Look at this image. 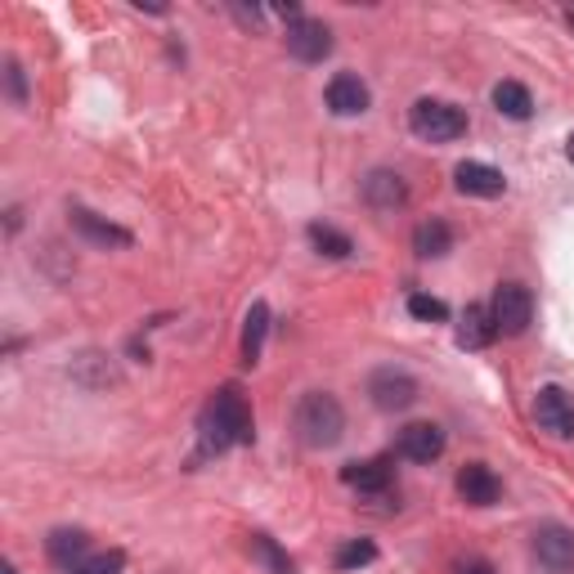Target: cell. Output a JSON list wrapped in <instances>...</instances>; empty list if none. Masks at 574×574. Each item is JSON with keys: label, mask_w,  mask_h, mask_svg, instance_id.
Wrapping results in <instances>:
<instances>
[{"label": "cell", "mask_w": 574, "mask_h": 574, "mask_svg": "<svg viewBox=\"0 0 574 574\" xmlns=\"http://www.w3.org/2000/svg\"><path fill=\"white\" fill-rule=\"evenodd\" d=\"M198 431H203V449L207 453H224V449H234V444H252L256 440L252 408L239 395V387H220L207 400V408L198 417Z\"/></svg>", "instance_id": "cell-1"}, {"label": "cell", "mask_w": 574, "mask_h": 574, "mask_svg": "<svg viewBox=\"0 0 574 574\" xmlns=\"http://www.w3.org/2000/svg\"><path fill=\"white\" fill-rule=\"evenodd\" d=\"M296 436L301 444L310 449H332L341 440V431H346V413H341V404L328 395V391H310L301 404H296Z\"/></svg>", "instance_id": "cell-2"}, {"label": "cell", "mask_w": 574, "mask_h": 574, "mask_svg": "<svg viewBox=\"0 0 574 574\" xmlns=\"http://www.w3.org/2000/svg\"><path fill=\"white\" fill-rule=\"evenodd\" d=\"M408 131L427 144H449L467 135V112L449 99H417L408 108Z\"/></svg>", "instance_id": "cell-3"}, {"label": "cell", "mask_w": 574, "mask_h": 574, "mask_svg": "<svg viewBox=\"0 0 574 574\" xmlns=\"http://www.w3.org/2000/svg\"><path fill=\"white\" fill-rule=\"evenodd\" d=\"M489 315H493V328H499L503 337H521L534 323V296H529V288L499 283V292H493V301H489Z\"/></svg>", "instance_id": "cell-4"}, {"label": "cell", "mask_w": 574, "mask_h": 574, "mask_svg": "<svg viewBox=\"0 0 574 574\" xmlns=\"http://www.w3.org/2000/svg\"><path fill=\"white\" fill-rule=\"evenodd\" d=\"M368 395L381 413H404L417 404V381L404 368H377L368 377Z\"/></svg>", "instance_id": "cell-5"}, {"label": "cell", "mask_w": 574, "mask_h": 574, "mask_svg": "<svg viewBox=\"0 0 574 574\" xmlns=\"http://www.w3.org/2000/svg\"><path fill=\"white\" fill-rule=\"evenodd\" d=\"M534 423L557 440H574V400L561 387H539V395H534Z\"/></svg>", "instance_id": "cell-6"}, {"label": "cell", "mask_w": 574, "mask_h": 574, "mask_svg": "<svg viewBox=\"0 0 574 574\" xmlns=\"http://www.w3.org/2000/svg\"><path fill=\"white\" fill-rule=\"evenodd\" d=\"M288 50L301 63H323L332 54V32H328V23L323 19H305V14L296 23H288Z\"/></svg>", "instance_id": "cell-7"}, {"label": "cell", "mask_w": 574, "mask_h": 574, "mask_svg": "<svg viewBox=\"0 0 574 574\" xmlns=\"http://www.w3.org/2000/svg\"><path fill=\"white\" fill-rule=\"evenodd\" d=\"M534 557H539L544 570L552 574H570L574 570V529L565 525H539L534 529Z\"/></svg>", "instance_id": "cell-8"}, {"label": "cell", "mask_w": 574, "mask_h": 574, "mask_svg": "<svg viewBox=\"0 0 574 574\" xmlns=\"http://www.w3.org/2000/svg\"><path fill=\"white\" fill-rule=\"evenodd\" d=\"M453 188L457 194H467V198H499L508 180L499 167H489V162H457L453 167Z\"/></svg>", "instance_id": "cell-9"}, {"label": "cell", "mask_w": 574, "mask_h": 574, "mask_svg": "<svg viewBox=\"0 0 574 574\" xmlns=\"http://www.w3.org/2000/svg\"><path fill=\"white\" fill-rule=\"evenodd\" d=\"M368 103H373V95L355 72H337L328 82V108L337 118H359V112H368Z\"/></svg>", "instance_id": "cell-10"}, {"label": "cell", "mask_w": 574, "mask_h": 574, "mask_svg": "<svg viewBox=\"0 0 574 574\" xmlns=\"http://www.w3.org/2000/svg\"><path fill=\"white\" fill-rule=\"evenodd\" d=\"M457 493H463L467 508H493V503H499V493H503V485L485 463H467L463 472H457Z\"/></svg>", "instance_id": "cell-11"}, {"label": "cell", "mask_w": 574, "mask_h": 574, "mask_svg": "<svg viewBox=\"0 0 574 574\" xmlns=\"http://www.w3.org/2000/svg\"><path fill=\"white\" fill-rule=\"evenodd\" d=\"M404 198H408L404 175H395V171H387V167L368 171V180H364V203H368L373 211H395V207H404Z\"/></svg>", "instance_id": "cell-12"}, {"label": "cell", "mask_w": 574, "mask_h": 574, "mask_svg": "<svg viewBox=\"0 0 574 574\" xmlns=\"http://www.w3.org/2000/svg\"><path fill=\"white\" fill-rule=\"evenodd\" d=\"M400 453L408 457V463H436V457L444 453V431L436 423H413L400 431Z\"/></svg>", "instance_id": "cell-13"}, {"label": "cell", "mask_w": 574, "mask_h": 574, "mask_svg": "<svg viewBox=\"0 0 574 574\" xmlns=\"http://www.w3.org/2000/svg\"><path fill=\"white\" fill-rule=\"evenodd\" d=\"M391 457H373V463H346L341 467V480L359 493H387L391 489Z\"/></svg>", "instance_id": "cell-14"}, {"label": "cell", "mask_w": 574, "mask_h": 574, "mask_svg": "<svg viewBox=\"0 0 574 574\" xmlns=\"http://www.w3.org/2000/svg\"><path fill=\"white\" fill-rule=\"evenodd\" d=\"M46 552H50V561L68 574V570H76V565L86 561L90 539H86V529H54L50 539H46Z\"/></svg>", "instance_id": "cell-15"}, {"label": "cell", "mask_w": 574, "mask_h": 574, "mask_svg": "<svg viewBox=\"0 0 574 574\" xmlns=\"http://www.w3.org/2000/svg\"><path fill=\"white\" fill-rule=\"evenodd\" d=\"M493 337H499V328H493L489 305H467L463 323H457V346H463V351H485Z\"/></svg>", "instance_id": "cell-16"}, {"label": "cell", "mask_w": 574, "mask_h": 574, "mask_svg": "<svg viewBox=\"0 0 574 574\" xmlns=\"http://www.w3.org/2000/svg\"><path fill=\"white\" fill-rule=\"evenodd\" d=\"M72 229H76L82 239L99 243V247H131V234H126V229L99 220V216H95V211H86V207H72Z\"/></svg>", "instance_id": "cell-17"}, {"label": "cell", "mask_w": 574, "mask_h": 574, "mask_svg": "<svg viewBox=\"0 0 574 574\" xmlns=\"http://www.w3.org/2000/svg\"><path fill=\"white\" fill-rule=\"evenodd\" d=\"M413 252L423 256V260H440L453 252V229L444 220H423L413 229Z\"/></svg>", "instance_id": "cell-18"}, {"label": "cell", "mask_w": 574, "mask_h": 574, "mask_svg": "<svg viewBox=\"0 0 574 574\" xmlns=\"http://www.w3.org/2000/svg\"><path fill=\"white\" fill-rule=\"evenodd\" d=\"M265 332H270V305H265V301H252V310H247V319H243V364H247V368L260 359Z\"/></svg>", "instance_id": "cell-19"}, {"label": "cell", "mask_w": 574, "mask_h": 574, "mask_svg": "<svg viewBox=\"0 0 574 574\" xmlns=\"http://www.w3.org/2000/svg\"><path fill=\"white\" fill-rule=\"evenodd\" d=\"M493 108H499L503 118H512V122H529L534 95L521 82H499V86H493Z\"/></svg>", "instance_id": "cell-20"}, {"label": "cell", "mask_w": 574, "mask_h": 574, "mask_svg": "<svg viewBox=\"0 0 574 574\" xmlns=\"http://www.w3.org/2000/svg\"><path fill=\"white\" fill-rule=\"evenodd\" d=\"M310 243H315V252L319 256H332V260H346L351 252H355V243L341 234V229H332V224H310Z\"/></svg>", "instance_id": "cell-21"}, {"label": "cell", "mask_w": 574, "mask_h": 574, "mask_svg": "<svg viewBox=\"0 0 574 574\" xmlns=\"http://www.w3.org/2000/svg\"><path fill=\"white\" fill-rule=\"evenodd\" d=\"M252 552L270 565V574H296V565H292V557L274 544V539H265V534H252Z\"/></svg>", "instance_id": "cell-22"}, {"label": "cell", "mask_w": 574, "mask_h": 574, "mask_svg": "<svg viewBox=\"0 0 574 574\" xmlns=\"http://www.w3.org/2000/svg\"><path fill=\"white\" fill-rule=\"evenodd\" d=\"M408 315L423 319V323H444V319H449V305L436 301V296H427V292H413V296H408Z\"/></svg>", "instance_id": "cell-23"}, {"label": "cell", "mask_w": 574, "mask_h": 574, "mask_svg": "<svg viewBox=\"0 0 574 574\" xmlns=\"http://www.w3.org/2000/svg\"><path fill=\"white\" fill-rule=\"evenodd\" d=\"M368 561H377L373 539H351V544H341V552H337V570H359Z\"/></svg>", "instance_id": "cell-24"}, {"label": "cell", "mask_w": 574, "mask_h": 574, "mask_svg": "<svg viewBox=\"0 0 574 574\" xmlns=\"http://www.w3.org/2000/svg\"><path fill=\"white\" fill-rule=\"evenodd\" d=\"M122 570H126V552H99V557H86L68 574H122Z\"/></svg>", "instance_id": "cell-25"}, {"label": "cell", "mask_w": 574, "mask_h": 574, "mask_svg": "<svg viewBox=\"0 0 574 574\" xmlns=\"http://www.w3.org/2000/svg\"><path fill=\"white\" fill-rule=\"evenodd\" d=\"M453 574H493V565H489V561H480V557H472V561L457 565Z\"/></svg>", "instance_id": "cell-26"}, {"label": "cell", "mask_w": 574, "mask_h": 574, "mask_svg": "<svg viewBox=\"0 0 574 574\" xmlns=\"http://www.w3.org/2000/svg\"><path fill=\"white\" fill-rule=\"evenodd\" d=\"M10 95L23 103V68L19 63H10Z\"/></svg>", "instance_id": "cell-27"}, {"label": "cell", "mask_w": 574, "mask_h": 574, "mask_svg": "<svg viewBox=\"0 0 574 574\" xmlns=\"http://www.w3.org/2000/svg\"><path fill=\"white\" fill-rule=\"evenodd\" d=\"M565 158L574 162V131H570V139H565Z\"/></svg>", "instance_id": "cell-28"}, {"label": "cell", "mask_w": 574, "mask_h": 574, "mask_svg": "<svg viewBox=\"0 0 574 574\" xmlns=\"http://www.w3.org/2000/svg\"><path fill=\"white\" fill-rule=\"evenodd\" d=\"M565 19H570V27H574V10H570V14H565Z\"/></svg>", "instance_id": "cell-29"}]
</instances>
